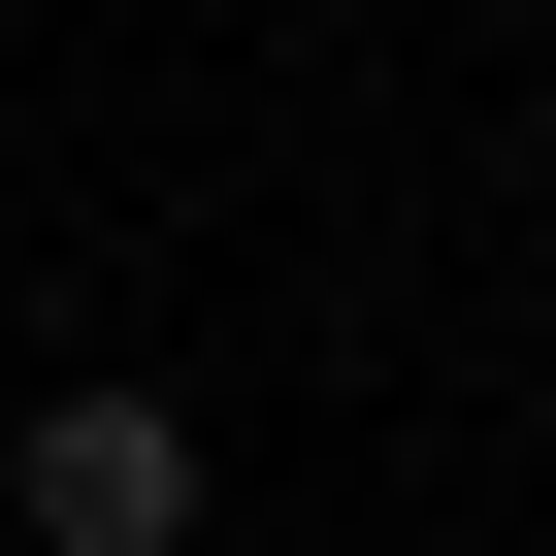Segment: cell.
Masks as SVG:
<instances>
[{
    "label": "cell",
    "mask_w": 556,
    "mask_h": 556,
    "mask_svg": "<svg viewBox=\"0 0 556 556\" xmlns=\"http://www.w3.org/2000/svg\"><path fill=\"white\" fill-rule=\"evenodd\" d=\"M0 523L34 556H197V393L164 361H66L34 426H0Z\"/></svg>",
    "instance_id": "cell-1"
}]
</instances>
